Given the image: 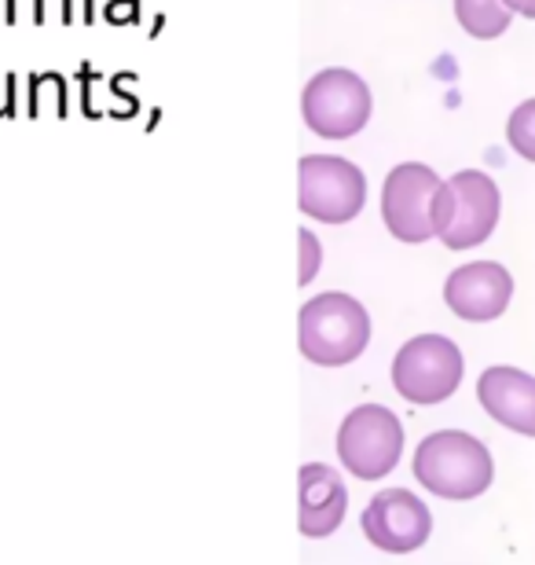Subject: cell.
<instances>
[{
	"label": "cell",
	"mask_w": 535,
	"mask_h": 565,
	"mask_svg": "<svg viewBox=\"0 0 535 565\" xmlns=\"http://www.w3.org/2000/svg\"><path fill=\"white\" fill-rule=\"evenodd\" d=\"M503 4L521 19H535V0H503Z\"/></svg>",
	"instance_id": "obj_16"
},
{
	"label": "cell",
	"mask_w": 535,
	"mask_h": 565,
	"mask_svg": "<svg viewBox=\"0 0 535 565\" xmlns=\"http://www.w3.org/2000/svg\"><path fill=\"white\" fill-rule=\"evenodd\" d=\"M371 342V316L345 290H327L304 301L298 316L301 356L315 367H345Z\"/></svg>",
	"instance_id": "obj_2"
},
{
	"label": "cell",
	"mask_w": 535,
	"mask_h": 565,
	"mask_svg": "<svg viewBox=\"0 0 535 565\" xmlns=\"http://www.w3.org/2000/svg\"><path fill=\"white\" fill-rule=\"evenodd\" d=\"M404 456V426L385 404H360L338 429V459L360 481L385 478Z\"/></svg>",
	"instance_id": "obj_6"
},
{
	"label": "cell",
	"mask_w": 535,
	"mask_h": 565,
	"mask_svg": "<svg viewBox=\"0 0 535 565\" xmlns=\"http://www.w3.org/2000/svg\"><path fill=\"white\" fill-rule=\"evenodd\" d=\"M477 401L499 426L535 437V379L517 367H488L477 382Z\"/></svg>",
	"instance_id": "obj_11"
},
{
	"label": "cell",
	"mask_w": 535,
	"mask_h": 565,
	"mask_svg": "<svg viewBox=\"0 0 535 565\" xmlns=\"http://www.w3.org/2000/svg\"><path fill=\"white\" fill-rule=\"evenodd\" d=\"M301 118L315 137L349 140L371 121V88L345 66H327L304 85Z\"/></svg>",
	"instance_id": "obj_5"
},
{
	"label": "cell",
	"mask_w": 535,
	"mask_h": 565,
	"mask_svg": "<svg viewBox=\"0 0 535 565\" xmlns=\"http://www.w3.org/2000/svg\"><path fill=\"white\" fill-rule=\"evenodd\" d=\"M415 481L440 500H477L492 489L495 462L484 440L462 429H437L415 448Z\"/></svg>",
	"instance_id": "obj_1"
},
{
	"label": "cell",
	"mask_w": 535,
	"mask_h": 565,
	"mask_svg": "<svg viewBox=\"0 0 535 565\" xmlns=\"http://www.w3.org/2000/svg\"><path fill=\"white\" fill-rule=\"evenodd\" d=\"M298 525L301 536L320 540L330 536L345 522L349 511V489L341 481V473L323 462H304L301 467V484H298Z\"/></svg>",
	"instance_id": "obj_12"
},
{
	"label": "cell",
	"mask_w": 535,
	"mask_h": 565,
	"mask_svg": "<svg viewBox=\"0 0 535 565\" xmlns=\"http://www.w3.org/2000/svg\"><path fill=\"white\" fill-rule=\"evenodd\" d=\"M320 257H323V250H320V239L309 232V228H301V287L304 282H312V276H315V268H320Z\"/></svg>",
	"instance_id": "obj_15"
},
{
	"label": "cell",
	"mask_w": 535,
	"mask_h": 565,
	"mask_svg": "<svg viewBox=\"0 0 535 565\" xmlns=\"http://www.w3.org/2000/svg\"><path fill=\"white\" fill-rule=\"evenodd\" d=\"M506 140L521 158L535 162V96L514 107V115L506 121Z\"/></svg>",
	"instance_id": "obj_14"
},
{
	"label": "cell",
	"mask_w": 535,
	"mask_h": 565,
	"mask_svg": "<svg viewBox=\"0 0 535 565\" xmlns=\"http://www.w3.org/2000/svg\"><path fill=\"white\" fill-rule=\"evenodd\" d=\"M443 180L422 162H400L385 173L382 184V221L400 243H429L437 239L432 210H437Z\"/></svg>",
	"instance_id": "obj_8"
},
{
	"label": "cell",
	"mask_w": 535,
	"mask_h": 565,
	"mask_svg": "<svg viewBox=\"0 0 535 565\" xmlns=\"http://www.w3.org/2000/svg\"><path fill=\"white\" fill-rule=\"evenodd\" d=\"M454 19L459 26L477 41H495L503 38L514 22V11H510L503 0H454Z\"/></svg>",
	"instance_id": "obj_13"
},
{
	"label": "cell",
	"mask_w": 535,
	"mask_h": 565,
	"mask_svg": "<svg viewBox=\"0 0 535 565\" xmlns=\"http://www.w3.org/2000/svg\"><path fill=\"white\" fill-rule=\"evenodd\" d=\"M367 202V177L341 154H304L298 166V206L323 224H349Z\"/></svg>",
	"instance_id": "obj_4"
},
{
	"label": "cell",
	"mask_w": 535,
	"mask_h": 565,
	"mask_svg": "<svg viewBox=\"0 0 535 565\" xmlns=\"http://www.w3.org/2000/svg\"><path fill=\"white\" fill-rule=\"evenodd\" d=\"M360 525L371 547L385 551V555H411V551L426 547L432 514L411 489H385L367 503Z\"/></svg>",
	"instance_id": "obj_9"
},
{
	"label": "cell",
	"mask_w": 535,
	"mask_h": 565,
	"mask_svg": "<svg viewBox=\"0 0 535 565\" xmlns=\"http://www.w3.org/2000/svg\"><path fill=\"white\" fill-rule=\"evenodd\" d=\"M462 349L443 334H418L393 360V386L411 404L448 401L462 382Z\"/></svg>",
	"instance_id": "obj_7"
},
{
	"label": "cell",
	"mask_w": 535,
	"mask_h": 565,
	"mask_svg": "<svg viewBox=\"0 0 535 565\" xmlns=\"http://www.w3.org/2000/svg\"><path fill=\"white\" fill-rule=\"evenodd\" d=\"M503 217V195L499 184L481 169H462L440 184L432 228L448 250H473L484 239H492Z\"/></svg>",
	"instance_id": "obj_3"
},
{
	"label": "cell",
	"mask_w": 535,
	"mask_h": 565,
	"mask_svg": "<svg viewBox=\"0 0 535 565\" xmlns=\"http://www.w3.org/2000/svg\"><path fill=\"white\" fill-rule=\"evenodd\" d=\"M514 298V276L499 262H473L454 268L443 282V301L466 323H488L506 312Z\"/></svg>",
	"instance_id": "obj_10"
}]
</instances>
